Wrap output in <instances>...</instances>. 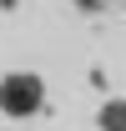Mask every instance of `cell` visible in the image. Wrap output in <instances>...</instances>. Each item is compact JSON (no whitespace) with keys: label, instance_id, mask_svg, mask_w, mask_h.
Returning a JSON list of instances; mask_svg holds the SVG:
<instances>
[{"label":"cell","instance_id":"obj_3","mask_svg":"<svg viewBox=\"0 0 126 131\" xmlns=\"http://www.w3.org/2000/svg\"><path fill=\"white\" fill-rule=\"evenodd\" d=\"M71 5H76V10H86V15H96V10H106L111 0H71Z\"/></svg>","mask_w":126,"mask_h":131},{"label":"cell","instance_id":"obj_1","mask_svg":"<svg viewBox=\"0 0 126 131\" xmlns=\"http://www.w3.org/2000/svg\"><path fill=\"white\" fill-rule=\"evenodd\" d=\"M46 111V81L40 71H5L0 76V116L5 121H30Z\"/></svg>","mask_w":126,"mask_h":131},{"label":"cell","instance_id":"obj_2","mask_svg":"<svg viewBox=\"0 0 126 131\" xmlns=\"http://www.w3.org/2000/svg\"><path fill=\"white\" fill-rule=\"evenodd\" d=\"M96 131H126V96H106L96 106Z\"/></svg>","mask_w":126,"mask_h":131},{"label":"cell","instance_id":"obj_4","mask_svg":"<svg viewBox=\"0 0 126 131\" xmlns=\"http://www.w3.org/2000/svg\"><path fill=\"white\" fill-rule=\"evenodd\" d=\"M15 5H20V0H0V10H15Z\"/></svg>","mask_w":126,"mask_h":131}]
</instances>
